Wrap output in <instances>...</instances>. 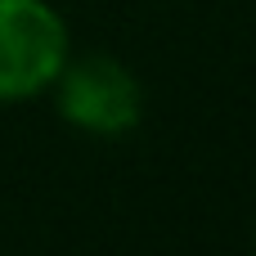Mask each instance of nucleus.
I'll return each mask as SVG.
<instances>
[{"mask_svg":"<svg viewBox=\"0 0 256 256\" xmlns=\"http://www.w3.org/2000/svg\"><path fill=\"white\" fill-rule=\"evenodd\" d=\"M68 63V27L45 0H0V99L40 94Z\"/></svg>","mask_w":256,"mask_h":256,"instance_id":"nucleus-1","label":"nucleus"},{"mask_svg":"<svg viewBox=\"0 0 256 256\" xmlns=\"http://www.w3.org/2000/svg\"><path fill=\"white\" fill-rule=\"evenodd\" d=\"M54 81H58V108H63V117L72 126H81V130L122 135L144 112V90L130 76V68H122L117 58L90 54V58L63 68Z\"/></svg>","mask_w":256,"mask_h":256,"instance_id":"nucleus-2","label":"nucleus"}]
</instances>
